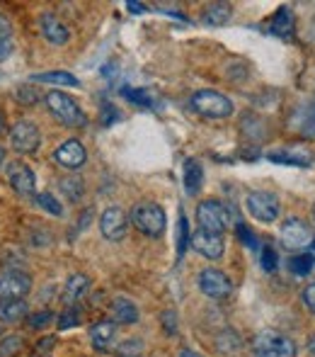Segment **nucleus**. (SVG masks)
I'll use <instances>...</instances> for the list:
<instances>
[{
  "label": "nucleus",
  "instance_id": "nucleus-1",
  "mask_svg": "<svg viewBox=\"0 0 315 357\" xmlns=\"http://www.w3.org/2000/svg\"><path fill=\"white\" fill-rule=\"evenodd\" d=\"M47 107H49V112L61 124H66V127L76 129V127H85V124H88V117H85L83 107H80L68 93L51 90V93L47 95Z\"/></svg>",
  "mask_w": 315,
  "mask_h": 357
},
{
  "label": "nucleus",
  "instance_id": "nucleus-2",
  "mask_svg": "<svg viewBox=\"0 0 315 357\" xmlns=\"http://www.w3.org/2000/svg\"><path fill=\"white\" fill-rule=\"evenodd\" d=\"M129 224L136 226V231H141L143 236L148 238H158L160 234L165 231V212L160 204L153 202H141V204H134L131 214H129Z\"/></svg>",
  "mask_w": 315,
  "mask_h": 357
},
{
  "label": "nucleus",
  "instance_id": "nucleus-3",
  "mask_svg": "<svg viewBox=\"0 0 315 357\" xmlns=\"http://www.w3.org/2000/svg\"><path fill=\"white\" fill-rule=\"evenodd\" d=\"M250 357H296V345L286 335L264 331L250 343Z\"/></svg>",
  "mask_w": 315,
  "mask_h": 357
},
{
  "label": "nucleus",
  "instance_id": "nucleus-4",
  "mask_svg": "<svg viewBox=\"0 0 315 357\" xmlns=\"http://www.w3.org/2000/svg\"><path fill=\"white\" fill-rule=\"evenodd\" d=\"M197 221L202 231L223 236V231L233 226V214H231V209L223 202H218V199H204L197 209Z\"/></svg>",
  "mask_w": 315,
  "mask_h": 357
},
{
  "label": "nucleus",
  "instance_id": "nucleus-5",
  "mask_svg": "<svg viewBox=\"0 0 315 357\" xmlns=\"http://www.w3.org/2000/svg\"><path fill=\"white\" fill-rule=\"evenodd\" d=\"M194 112L209 119H226L233 114V102L218 90H197L189 100Z\"/></svg>",
  "mask_w": 315,
  "mask_h": 357
},
{
  "label": "nucleus",
  "instance_id": "nucleus-6",
  "mask_svg": "<svg viewBox=\"0 0 315 357\" xmlns=\"http://www.w3.org/2000/svg\"><path fill=\"white\" fill-rule=\"evenodd\" d=\"M245 209L252 219L262 221V224H272L279 216V197L272 192H264V190H257V192H250L245 197Z\"/></svg>",
  "mask_w": 315,
  "mask_h": 357
},
{
  "label": "nucleus",
  "instance_id": "nucleus-7",
  "mask_svg": "<svg viewBox=\"0 0 315 357\" xmlns=\"http://www.w3.org/2000/svg\"><path fill=\"white\" fill-rule=\"evenodd\" d=\"M197 282H199V289H202L209 299L221 301V299H228V296L233 294L231 278L218 268H204L202 273H199Z\"/></svg>",
  "mask_w": 315,
  "mask_h": 357
},
{
  "label": "nucleus",
  "instance_id": "nucleus-8",
  "mask_svg": "<svg viewBox=\"0 0 315 357\" xmlns=\"http://www.w3.org/2000/svg\"><path fill=\"white\" fill-rule=\"evenodd\" d=\"M279 238H282V243L289 250H306L313 243V229L303 219H298V216H289L282 224Z\"/></svg>",
  "mask_w": 315,
  "mask_h": 357
},
{
  "label": "nucleus",
  "instance_id": "nucleus-9",
  "mask_svg": "<svg viewBox=\"0 0 315 357\" xmlns=\"http://www.w3.org/2000/svg\"><path fill=\"white\" fill-rule=\"evenodd\" d=\"M10 146H13L17 153H37L39 146H42L39 127L34 122H29V119L15 122V127L10 129Z\"/></svg>",
  "mask_w": 315,
  "mask_h": 357
},
{
  "label": "nucleus",
  "instance_id": "nucleus-10",
  "mask_svg": "<svg viewBox=\"0 0 315 357\" xmlns=\"http://www.w3.org/2000/svg\"><path fill=\"white\" fill-rule=\"evenodd\" d=\"M32 289V278L24 270H5L0 275V299H24Z\"/></svg>",
  "mask_w": 315,
  "mask_h": 357
},
{
  "label": "nucleus",
  "instance_id": "nucleus-11",
  "mask_svg": "<svg viewBox=\"0 0 315 357\" xmlns=\"http://www.w3.org/2000/svg\"><path fill=\"white\" fill-rule=\"evenodd\" d=\"M315 153L311 146H303V144H293V146H284V149L277 151H269L267 160L272 163H282V165H298V168H308L313 163Z\"/></svg>",
  "mask_w": 315,
  "mask_h": 357
},
{
  "label": "nucleus",
  "instance_id": "nucleus-12",
  "mask_svg": "<svg viewBox=\"0 0 315 357\" xmlns=\"http://www.w3.org/2000/svg\"><path fill=\"white\" fill-rule=\"evenodd\" d=\"M127 229H129V216L124 214V209L109 207L99 216V231H102V236L107 241H122L127 236Z\"/></svg>",
  "mask_w": 315,
  "mask_h": 357
},
{
  "label": "nucleus",
  "instance_id": "nucleus-13",
  "mask_svg": "<svg viewBox=\"0 0 315 357\" xmlns=\"http://www.w3.org/2000/svg\"><path fill=\"white\" fill-rule=\"evenodd\" d=\"M54 160L66 170H78L88 160V151H85V146L78 139H68L66 144H61L54 151Z\"/></svg>",
  "mask_w": 315,
  "mask_h": 357
},
{
  "label": "nucleus",
  "instance_id": "nucleus-14",
  "mask_svg": "<svg viewBox=\"0 0 315 357\" xmlns=\"http://www.w3.org/2000/svg\"><path fill=\"white\" fill-rule=\"evenodd\" d=\"M189 245L209 260H218L223 255V248H226V245H223V236L209 234V231H202V229L189 236Z\"/></svg>",
  "mask_w": 315,
  "mask_h": 357
},
{
  "label": "nucleus",
  "instance_id": "nucleus-15",
  "mask_svg": "<svg viewBox=\"0 0 315 357\" xmlns=\"http://www.w3.org/2000/svg\"><path fill=\"white\" fill-rule=\"evenodd\" d=\"M8 180L15 192L19 195H34V190H37V178H34L32 168L22 160H13L8 165Z\"/></svg>",
  "mask_w": 315,
  "mask_h": 357
},
{
  "label": "nucleus",
  "instance_id": "nucleus-16",
  "mask_svg": "<svg viewBox=\"0 0 315 357\" xmlns=\"http://www.w3.org/2000/svg\"><path fill=\"white\" fill-rule=\"evenodd\" d=\"M39 29H42L44 39H47L49 44H54V47H63V44H68V39H71L66 24H63L54 13L42 15V20H39Z\"/></svg>",
  "mask_w": 315,
  "mask_h": 357
},
{
  "label": "nucleus",
  "instance_id": "nucleus-17",
  "mask_svg": "<svg viewBox=\"0 0 315 357\" xmlns=\"http://www.w3.org/2000/svg\"><path fill=\"white\" fill-rule=\"evenodd\" d=\"M112 316L117 326H134L138 324V316L141 314H138V306L131 299L117 296V299H112Z\"/></svg>",
  "mask_w": 315,
  "mask_h": 357
},
{
  "label": "nucleus",
  "instance_id": "nucleus-18",
  "mask_svg": "<svg viewBox=\"0 0 315 357\" xmlns=\"http://www.w3.org/2000/svg\"><path fill=\"white\" fill-rule=\"evenodd\" d=\"M117 338V324L114 321H97V324L90 326V340H92V348L107 350L109 345Z\"/></svg>",
  "mask_w": 315,
  "mask_h": 357
},
{
  "label": "nucleus",
  "instance_id": "nucleus-19",
  "mask_svg": "<svg viewBox=\"0 0 315 357\" xmlns=\"http://www.w3.org/2000/svg\"><path fill=\"white\" fill-rule=\"evenodd\" d=\"M202 185H204V168L199 160L187 158L184 160V192L189 197H197L202 192Z\"/></svg>",
  "mask_w": 315,
  "mask_h": 357
},
{
  "label": "nucleus",
  "instance_id": "nucleus-20",
  "mask_svg": "<svg viewBox=\"0 0 315 357\" xmlns=\"http://www.w3.org/2000/svg\"><path fill=\"white\" fill-rule=\"evenodd\" d=\"M29 316V304L24 299H0V324H17Z\"/></svg>",
  "mask_w": 315,
  "mask_h": 357
},
{
  "label": "nucleus",
  "instance_id": "nucleus-21",
  "mask_svg": "<svg viewBox=\"0 0 315 357\" xmlns=\"http://www.w3.org/2000/svg\"><path fill=\"white\" fill-rule=\"evenodd\" d=\"M231 15H233V10L228 3H211L204 10L202 22L207 24V27H221V24H226L228 20H231Z\"/></svg>",
  "mask_w": 315,
  "mask_h": 357
},
{
  "label": "nucleus",
  "instance_id": "nucleus-22",
  "mask_svg": "<svg viewBox=\"0 0 315 357\" xmlns=\"http://www.w3.org/2000/svg\"><path fill=\"white\" fill-rule=\"evenodd\" d=\"M291 124L296 132L303 134V137H315V102L306 105V107H298V112Z\"/></svg>",
  "mask_w": 315,
  "mask_h": 357
},
{
  "label": "nucleus",
  "instance_id": "nucleus-23",
  "mask_svg": "<svg viewBox=\"0 0 315 357\" xmlns=\"http://www.w3.org/2000/svg\"><path fill=\"white\" fill-rule=\"evenodd\" d=\"M32 80H37V83H51V85H66V88H73V85H78V78L66 71H49V73H37L32 75Z\"/></svg>",
  "mask_w": 315,
  "mask_h": 357
},
{
  "label": "nucleus",
  "instance_id": "nucleus-24",
  "mask_svg": "<svg viewBox=\"0 0 315 357\" xmlns=\"http://www.w3.org/2000/svg\"><path fill=\"white\" fill-rule=\"evenodd\" d=\"M293 29V15L289 8H279V13L272 17V22H269V32L274 34H291Z\"/></svg>",
  "mask_w": 315,
  "mask_h": 357
},
{
  "label": "nucleus",
  "instance_id": "nucleus-25",
  "mask_svg": "<svg viewBox=\"0 0 315 357\" xmlns=\"http://www.w3.org/2000/svg\"><path fill=\"white\" fill-rule=\"evenodd\" d=\"M313 268H315L313 253H298V255H293V258L289 260V273L298 275V278H306V275H311Z\"/></svg>",
  "mask_w": 315,
  "mask_h": 357
},
{
  "label": "nucleus",
  "instance_id": "nucleus-26",
  "mask_svg": "<svg viewBox=\"0 0 315 357\" xmlns=\"http://www.w3.org/2000/svg\"><path fill=\"white\" fill-rule=\"evenodd\" d=\"M88 289H90V280L85 275H71L66 282V301L71 304V301L80 299Z\"/></svg>",
  "mask_w": 315,
  "mask_h": 357
},
{
  "label": "nucleus",
  "instance_id": "nucleus-27",
  "mask_svg": "<svg viewBox=\"0 0 315 357\" xmlns=\"http://www.w3.org/2000/svg\"><path fill=\"white\" fill-rule=\"evenodd\" d=\"M58 188H61V192L66 195L71 202H78L80 197L85 195V183L78 178V175H71V178H63L61 183H58Z\"/></svg>",
  "mask_w": 315,
  "mask_h": 357
},
{
  "label": "nucleus",
  "instance_id": "nucleus-28",
  "mask_svg": "<svg viewBox=\"0 0 315 357\" xmlns=\"http://www.w3.org/2000/svg\"><path fill=\"white\" fill-rule=\"evenodd\" d=\"M240 345H243L240 343V335L233 328H226L223 333L216 335V348L221 350V353H233V350H238Z\"/></svg>",
  "mask_w": 315,
  "mask_h": 357
},
{
  "label": "nucleus",
  "instance_id": "nucleus-29",
  "mask_svg": "<svg viewBox=\"0 0 315 357\" xmlns=\"http://www.w3.org/2000/svg\"><path fill=\"white\" fill-rule=\"evenodd\" d=\"M146 350V343L141 338H129V340H122V343L114 348V355L119 357H136Z\"/></svg>",
  "mask_w": 315,
  "mask_h": 357
},
{
  "label": "nucleus",
  "instance_id": "nucleus-30",
  "mask_svg": "<svg viewBox=\"0 0 315 357\" xmlns=\"http://www.w3.org/2000/svg\"><path fill=\"white\" fill-rule=\"evenodd\" d=\"M34 199H37L39 207L47 209L49 214H54V216H63V207H61V204H58V199L54 197L51 192H39Z\"/></svg>",
  "mask_w": 315,
  "mask_h": 357
},
{
  "label": "nucleus",
  "instance_id": "nucleus-31",
  "mask_svg": "<svg viewBox=\"0 0 315 357\" xmlns=\"http://www.w3.org/2000/svg\"><path fill=\"white\" fill-rule=\"evenodd\" d=\"M58 331H68V328H76L80 324V309L78 306H68L66 311H63L61 316H58Z\"/></svg>",
  "mask_w": 315,
  "mask_h": 357
},
{
  "label": "nucleus",
  "instance_id": "nucleus-32",
  "mask_svg": "<svg viewBox=\"0 0 315 357\" xmlns=\"http://www.w3.org/2000/svg\"><path fill=\"white\" fill-rule=\"evenodd\" d=\"M187 245H189V224H187V219H184V214H182V216H179V224H177V253H179V258L184 255Z\"/></svg>",
  "mask_w": 315,
  "mask_h": 357
},
{
  "label": "nucleus",
  "instance_id": "nucleus-33",
  "mask_svg": "<svg viewBox=\"0 0 315 357\" xmlns=\"http://www.w3.org/2000/svg\"><path fill=\"white\" fill-rule=\"evenodd\" d=\"M122 95H124L127 100H131V102L143 105V107H151V105H153V100H151V95H148V90H143V88H138V90L124 88V90H122Z\"/></svg>",
  "mask_w": 315,
  "mask_h": 357
},
{
  "label": "nucleus",
  "instance_id": "nucleus-34",
  "mask_svg": "<svg viewBox=\"0 0 315 357\" xmlns=\"http://www.w3.org/2000/svg\"><path fill=\"white\" fill-rule=\"evenodd\" d=\"M259 263L267 273H274L277 270V250L272 245H262V253H259Z\"/></svg>",
  "mask_w": 315,
  "mask_h": 357
},
{
  "label": "nucleus",
  "instance_id": "nucleus-35",
  "mask_svg": "<svg viewBox=\"0 0 315 357\" xmlns=\"http://www.w3.org/2000/svg\"><path fill=\"white\" fill-rule=\"evenodd\" d=\"M160 324H163V331L168 335H175L177 333V314H175L172 309L163 311V316H160Z\"/></svg>",
  "mask_w": 315,
  "mask_h": 357
},
{
  "label": "nucleus",
  "instance_id": "nucleus-36",
  "mask_svg": "<svg viewBox=\"0 0 315 357\" xmlns=\"http://www.w3.org/2000/svg\"><path fill=\"white\" fill-rule=\"evenodd\" d=\"M27 319L32 328H44L49 321H54V314L51 311H39V314H32V316H27Z\"/></svg>",
  "mask_w": 315,
  "mask_h": 357
},
{
  "label": "nucleus",
  "instance_id": "nucleus-37",
  "mask_svg": "<svg viewBox=\"0 0 315 357\" xmlns=\"http://www.w3.org/2000/svg\"><path fill=\"white\" fill-rule=\"evenodd\" d=\"M236 234L240 236V241H243V243L248 245V248H255V245H257V243H255V236L250 234V229L245 224H240V221L236 224Z\"/></svg>",
  "mask_w": 315,
  "mask_h": 357
},
{
  "label": "nucleus",
  "instance_id": "nucleus-38",
  "mask_svg": "<svg viewBox=\"0 0 315 357\" xmlns=\"http://www.w3.org/2000/svg\"><path fill=\"white\" fill-rule=\"evenodd\" d=\"M303 304H306V309L315 314V282H311L303 289Z\"/></svg>",
  "mask_w": 315,
  "mask_h": 357
},
{
  "label": "nucleus",
  "instance_id": "nucleus-39",
  "mask_svg": "<svg viewBox=\"0 0 315 357\" xmlns=\"http://www.w3.org/2000/svg\"><path fill=\"white\" fill-rule=\"evenodd\" d=\"M13 37V22L8 20V15L0 13V39H10Z\"/></svg>",
  "mask_w": 315,
  "mask_h": 357
},
{
  "label": "nucleus",
  "instance_id": "nucleus-40",
  "mask_svg": "<svg viewBox=\"0 0 315 357\" xmlns=\"http://www.w3.org/2000/svg\"><path fill=\"white\" fill-rule=\"evenodd\" d=\"M10 54H13V42L10 39H0V61H5Z\"/></svg>",
  "mask_w": 315,
  "mask_h": 357
},
{
  "label": "nucleus",
  "instance_id": "nucleus-41",
  "mask_svg": "<svg viewBox=\"0 0 315 357\" xmlns=\"http://www.w3.org/2000/svg\"><path fill=\"white\" fill-rule=\"evenodd\" d=\"M129 5V10H131V13H146V5L143 3H127Z\"/></svg>",
  "mask_w": 315,
  "mask_h": 357
},
{
  "label": "nucleus",
  "instance_id": "nucleus-42",
  "mask_svg": "<svg viewBox=\"0 0 315 357\" xmlns=\"http://www.w3.org/2000/svg\"><path fill=\"white\" fill-rule=\"evenodd\" d=\"M179 357H202V355L194 353V350H182V353H179Z\"/></svg>",
  "mask_w": 315,
  "mask_h": 357
},
{
  "label": "nucleus",
  "instance_id": "nucleus-43",
  "mask_svg": "<svg viewBox=\"0 0 315 357\" xmlns=\"http://www.w3.org/2000/svg\"><path fill=\"white\" fill-rule=\"evenodd\" d=\"M308 353L315 355V335H311V340H308Z\"/></svg>",
  "mask_w": 315,
  "mask_h": 357
},
{
  "label": "nucleus",
  "instance_id": "nucleus-44",
  "mask_svg": "<svg viewBox=\"0 0 315 357\" xmlns=\"http://www.w3.org/2000/svg\"><path fill=\"white\" fill-rule=\"evenodd\" d=\"M3 132H5V117H3V112H0V137H3Z\"/></svg>",
  "mask_w": 315,
  "mask_h": 357
},
{
  "label": "nucleus",
  "instance_id": "nucleus-45",
  "mask_svg": "<svg viewBox=\"0 0 315 357\" xmlns=\"http://www.w3.org/2000/svg\"><path fill=\"white\" fill-rule=\"evenodd\" d=\"M313 219H315V204H313Z\"/></svg>",
  "mask_w": 315,
  "mask_h": 357
},
{
  "label": "nucleus",
  "instance_id": "nucleus-46",
  "mask_svg": "<svg viewBox=\"0 0 315 357\" xmlns=\"http://www.w3.org/2000/svg\"><path fill=\"white\" fill-rule=\"evenodd\" d=\"M0 335H3V328H0Z\"/></svg>",
  "mask_w": 315,
  "mask_h": 357
}]
</instances>
